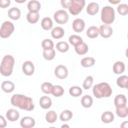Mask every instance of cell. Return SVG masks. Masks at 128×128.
<instances>
[{
    "instance_id": "33",
    "label": "cell",
    "mask_w": 128,
    "mask_h": 128,
    "mask_svg": "<svg viewBox=\"0 0 128 128\" xmlns=\"http://www.w3.org/2000/svg\"><path fill=\"white\" fill-rule=\"evenodd\" d=\"M64 92V90L62 86L56 85L54 86L51 94L56 97H59L62 96Z\"/></svg>"
},
{
    "instance_id": "44",
    "label": "cell",
    "mask_w": 128,
    "mask_h": 128,
    "mask_svg": "<svg viewBox=\"0 0 128 128\" xmlns=\"http://www.w3.org/2000/svg\"><path fill=\"white\" fill-rule=\"evenodd\" d=\"M0 127L4 128L6 126V122L4 118L2 117V116H0Z\"/></svg>"
},
{
    "instance_id": "41",
    "label": "cell",
    "mask_w": 128,
    "mask_h": 128,
    "mask_svg": "<svg viewBox=\"0 0 128 128\" xmlns=\"http://www.w3.org/2000/svg\"><path fill=\"white\" fill-rule=\"evenodd\" d=\"M93 83V78L92 76H88L84 80L83 82V88L85 90L89 89Z\"/></svg>"
},
{
    "instance_id": "4",
    "label": "cell",
    "mask_w": 128,
    "mask_h": 128,
    "mask_svg": "<svg viewBox=\"0 0 128 128\" xmlns=\"http://www.w3.org/2000/svg\"><path fill=\"white\" fill-rule=\"evenodd\" d=\"M115 18L114 10L110 6H106L102 8L101 12V20L106 24H110L113 22Z\"/></svg>"
},
{
    "instance_id": "11",
    "label": "cell",
    "mask_w": 128,
    "mask_h": 128,
    "mask_svg": "<svg viewBox=\"0 0 128 128\" xmlns=\"http://www.w3.org/2000/svg\"><path fill=\"white\" fill-rule=\"evenodd\" d=\"M85 26L84 21L81 18H76L72 22V28L76 32H82Z\"/></svg>"
},
{
    "instance_id": "18",
    "label": "cell",
    "mask_w": 128,
    "mask_h": 128,
    "mask_svg": "<svg viewBox=\"0 0 128 128\" xmlns=\"http://www.w3.org/2000/svg\"><path fill=\"white\" fill-rule=\"evenodd\" d=\"M40 106L44 109L50 108L52 105V100L48 96H44L40 98L39 101Z\"/></svg>"
},
{
    "instance_id": "20",
    "label": "cell",
    "mask_w": 128,
    "mask_h": 128,
    "mask_svg": "<svg viewBox=\"0 0 128 128\" xmlns=\"http://www.w3.org/2000/svg\"><path fill=\"white\" fill-rule=\"evenodd\" d=\"M98 4L94 2L90 3L86 8V12L90 15H94L98 11Z\"/></svg>"
},
{
    "instance_id": "43",
    "label": "cell",
    "mask_w": 128,
    "mask_h": 128,
    "mask_svg": "<svg viewBox=\"0 0 128 128\" xmlns=\"http://www.w3.org/2000/svg\"><path fill=\"white\" fill-rule=\"evenodd\" d=\"M70 2L71 0H62L60 1L62 6L65 8H69Z\"/></svg>"
},
{
    "instance_id": "31",
    "label": "cell",
    "mask_w": 128,
    "mask_h": 128,
    "mask_svg": "<svg viewBox=\"0 0 128 128\" xmlns=\"http://www.w3.org/2000/svg\"><path fill=\"white\" fill-rule=\"evenodd\" d=\"M46 119L47 122L50 124L54 123L57 119V114L54 110H49L46 115Z\"/></svg>"
},
{
    "instance_id": "26",
    "label": "cell",
    "mask_w": 128,
    "mask_h": 128,
    "mask_svg": "<svg viewBox=\"0 0 128 128\" xmlns=\"http://www.w3.org/2000/svg\"><path fill=\"white\" fill-rule=\"evenodd\" d=\"M41 25L43 29L45 30H49L52 26V22L51 18L49 17H45L42 18Z\"/></svg>"
},
{
    "instance_id": "9",
    "label": "cell",
    "mask_w": 128,
    "mask_h": 128,
    "mask_svg": "<svg viewBox=\"0 0 128 128\" xmlns=\"http://www.w3.org/2000/svg\"><path fill=\"white\" fill-rule=\"evenodd\" d=\"M99 33L104 38L110 37L112 34V29L111 26L108 25H102L99 28Z\"/></svg>"
},
{
    "instance_id": "8",
    "label": "cell",
    "mask_w": 128,
    "mask_h": 128,
    "mask_svg": "<svg viewBox=\"0 0 128 128\" xmlns=\"http://www.w3.org/2000/svg\"><path fill=\"white\" fill-rule=\"evenodd\" d=\"M56 76L60 79H64L68 76V70L62 64L58 66L54 70Z\"/></svg>"
},
{
    "instance_id": "2",
    "label": "cell",
    "mask_w": 128,
    "mask_h": 128,
    "mask_svg": "<svg viewBox=\"0 0 128 128\" xmlns=\"http://www.w3.org/2000/svg\"><path fill=\"white\" fill-rule=\"evenodd\" d=\"M92 92L96 98H102L109 97L112 94V90L108 83L103 82L94 85Z\"/></svg>"
},
{
    "instance_id": "6",
    "label": "cell",
    "mask_w": 128,
    "mask_h": 128,
    "mask_svg": "<svg viewBox=\"0 0 128 128\" xmlns=\"http://www.w3.org/2000/svg\"><path fill=\"white\" fill-rule=\"evenodd\" d=\"M84 0H72L68 8L69 11L72 15L78 14L82 10L85 5Z\"/></svg>"
},
{
    "instance_id": "30",
    "label": "cell",
    "mask_w": 128,
    "mask_h": 128,
    "mask_svg": "<svg viewBox=\"0 0 128 128\" xmlns=\"http://www.w3.org/2000/svg\"><path fill=\"white\" fill-rule=\"evenodd\" d=\"M128 76L126 75L118 77L116 80V84L118 86L122 88H128Z\"/></svg>"
},
{
    "instance_id": "35",
    "label": "cell",
    "mask_w": 128,
    "mask_h": 128,
    "mask_svg": "<svg viewBox=\"0 0 128 128\" xmlns=\"http://www.w3.org/2000/svg\"><path fill=\"white\" fill-rule=\"evenodd\" d=\"M82 90L79 86H74L71 87L69 90V92L71 96L74 97H78L82 94Z\"/></svg>"
},
{
    "instance_id": "32",
    "label": "cell",
    "mask_w": 128,
    "mask_h": 128,
    "mask_svg": "<svg viewBox=\"0 0 128 128\" xmlns=\"http://www.w3.org/2000/svg\"><path fill=\"white\" fill-rule=\"evenodd\" d=\"M72 117V112L68 110H64L60 114V120L62 122L68 121L70 120Z\"/></svg>"
},
{
    "instance_id": "40",
    "label": "cell",
    "mask_w": 128,
    "mask_h": 128,
    "mask_svg": "<svg viewBox=\"0 0 128 128\" xmlns=\"http://www.w3.org/2000/svg\"><path fill=\"white\" fill-rule=\"evenodd\" d=\"M118 12L119 14L124 16L128 13V6L126 4H120L117 8Z\"/></svg>"
},
{
    "instance_id": "1",
    "label": "cell",
    "mask_w": 128,
    "mask_h": 128,
    "mask_svg": "<svg viewBox=\"0 0 128 128\" xmlns=\"http://www.w3.org/2000/svg\"><path fill=\"white\" fill-rule=\"evenodd\" d=\"M10 102L13 106L27 111H31L34 108L32 99L23 94H14L11 98Z\"/></svg>"
},
{
    "instance_id": "47",
    "label": "cell",
    "mask_w": 128,
    "mask_h": 128,
    "mask_svg": "<svg viewBox=\"0 0 128 128\" xmlns=\"http://www.w3.org/2000/svg\"><path fill=\"white\" fill-rule=\"evenodd\" d=\"M65 126H66V127H68H68H69V126H62V127H65Z\"/></svg>"
},
{
    "instance_id": "46",
    "label": "cell",
    "mask_w": 128,
    "mask_h": 128,
    "mask_svg": "<svg viewBox=\"0 0 128 128\" xmlns=\"http://www.w3.org/2000/svg\"><path fill=\"white\" fill-rule=\"evenodd\" d=\"M26 0H22V1H19V0H15V2H26Z\"/></svg>"
},
{
    "instance_id": "39",
    "label": "cell",
    "mask_w": 128,
    "mask_h": 128,
    "mask_svg": "<svg viewBox=\"0 0 128 128\" xmlns=\"http://www.w3.org/2000/svg\"><path fill=\"white\" fill-rule=\"evenodd\" d=\"M116 113L119 117L125 118L128 116V109L127 106L116 108Z\"/></svg>"
},
{
    "instance_id": "24",
    "label": "cell",
    "mask_w": 128,
    "mask_h": 128,
    "mask_svg": "<svg viewBox=\"0 0 128 128\" xmlns=\"http://www.w3.org/2000/svg\"><path fill=\"white\" fill-rule=\"evenodd\" d=\"M93 102L92 98L90 95H84L82 98L81 104L82 106L86 108H88L91 106Z\"/></svg>"
},
{
    "instance_id": "12",
    "label": "cell",
    "mask_w": 128,
    "mask_h": 128,
    "mask_svg": "<svg viewBox=\"0 0 128 128\" xmlns=\"http://www.w3.org/2000/svg\"><path fill=\"white\" fill-rule=\"evenodd\" d=\"M20 126L24 128H31L35 124L34 120L30 116L24 117L20 122Z\"/></svg>"
},
{
    "instance_id": "42",
    "label": "cell",
    "mask_w": 128,
    "mask_h": 128,
    "mask_svg": "<svg viewBox=\"0 0 128 128\" xmlns=\"http://www.w3.org/2000/svg\"><path fill=\"white\" fill-rule=\"evenodd\" d=\"M10 0H1L0 6L2 8H6L10 6Z\"/></svg>"
},
{
    "instance_id": "16",
    "label": "cell",
    "mask_w": 128,
    "mask_h": 128,
    "mask_svg": "<svg viewBox=\"0 0 128 128\" xmlns=\"http://www.w3.org/2000/svg\"><path fill=\"white\" fill-rule=\"evenodd\" d=\"M20 9L16 7H13L10 8L8 11V16L13 20H18L20 16Z\"/></svg>"
},
{
    "instance_id": "36",
    "label": "cell",
    "mask_w": 128,
    "mask_h": 128,
    "mask_svg": "<svg viewBox=\"0 0 128 128\" xmlns=\"http://www.w3.org/2000/svg\"><path fill=\"white\" fill-rule=\"evenodd\" d=\"M56 48L60 52H65L69 49V46L65 42H60L56 44Z\"/></svg>"
},
{
    "instance_id": "19",
    "label": "cell",
    "mask_w": 128,
    "mask_h": 128,
    "mask_svg": "<svg viewBox=\"0 0 128 128\" xmlns=\"http://www.w3.org/2000/svg\"><path fill=\"white\" fill-rule=\"evenodd\" d=\"M64 34V29L59 26L54 27L51 32L52 36L56 39H58L62 38Z\"/></svg>"
},
{
    "instance_id": "17",
    "label": "cell",
    "mask_w": 128,
    "mask_h": 128,
    "mask_svg": "<svg viewBox=\"0 0 128 128\" xmlns=\"http://www.w3.org/2000/svg\"><path fill=\"white\" fill-rule=\"evenodd\" d=\"M2 90L6 93H10L14 89V85L10 81L6 80L2 82L1 86Z\"/></svg>"
},
{
    "instance_id": "45",
    "label": "cell",
    "mask_w": 128,
    "mask_h": 128,
    "mask_svg": "<svg viewBox=\"0 0 128 128\" xmlns=\"http://www.w3.org/2000/svg\"><path fill=\"white\" fill-rule=\"evenodd\" d=\"M109 2H110V3L112 4H117L118 2H120V0H109Z\"/></svg>"
},
{
    "instance_id": "38",
    "label": "cell",
    "mask_w": 128,
    "mask_h": 128,
    "mask_svg": "<svg viewBox=\"0 0 128 128\" xmlns=\"http://www.w3.org/2000/svg\"><path fill=\"white\" fill-rule=\"evenodd\" d=\"M53 85L48 82H45L43 83L41 86V89L46 94H51Z\"/></svg>"
},
{
    "instance_id": "25",
    "label": "cell",
    "mask_w": 128,
    "mask_h": 128,
    "mask_svg": "<svg viewBox=\"0 0 128 128\" xmlns=\"http://www.w3.org/2000/svg\"><path fill=\"white\" fill-rule=\"evenodd\" d=\"M74 50L78 54L82 55L86 54L88 52V46L86 43L83 42L78 46H74Z\"/></svg>"
},
{
    "instance_id": "3",
    "label": "cell",
    "mask_w": 128,
    "mask_h": 128,
    "mask_svg": "<svg viewBox=\"0 0 128 128\" xmlns=\"http://www.w3.org/2000/svg\"><path fill=\"white\" fill-rule=\"evenodd\" d=\"M14 59L10 55H6L3 58L0 66V72L2 75L8 76H10L13 70Z\"/></svg>"
},
{
    "instance_id": "37",
    "label": "cell",
    "mask_w": 128,
    "mask_h": 128,
    "mask_svg": "<svg viewBox=\"0 0 128 128\" xmlns=\"http://www.w3.org/2000/svg\"><path fill=\"white\" fill-rule=\"evenodd\" d=\"M54 42L50 39H45L42 42V46L44 50H50L54 48Z\"/></svg>"
},
{
    "instance_id": "23",
    "label": "cell",
    "mask_w": 128,
    "mask_h": 128,
    "mask_svg": "<svg viewBox=\"0 0 128 128\" xmlns=\"http://www.w3.org/2000/svg\"><path fill=\"white\" fill-rule=\"evenodd\" d=\"M99 34V30L96 26H91L86 30L87 36L91 38L97 37Z\"/></svg>"
},
{
    "instance_id": "10",
    "label": "cell",
    "mask_w": 128,
    "mask_h": 128,
    "mask_svg": "<svg viewBox=\"0 0 128 128\" xmlns=\"http://www.w3.org/2000/svg\"><path fill=\"white\" fill-rule=\"evenodd\" d=\"M22 69L24 73L27 76H31L33 74L34 66L32 62L29 60L26 61L22 64Z\"/></svg>"
},
{
    "instance_id": "28",
    "label": "cell",
    "mask_w": 128,
    "mask_h": 128,
    "mask_svg": "<svg viewBox=\"0 0 128 128\" xmlns=\"http://www.w3.org/2000/svg\"><path fill=\"white\" fill-rule=\"evenodd\" d=\"M26 18L30 24L36 23L39 19V14L38 12H29L26 14Z\"/></svg>"
},
{
    "instance_id": "21",
    "label": "cell",
    "mask_w": 128,
    "mask_h": 128,
    "mask_svg": "<svg viewBox=\"0 0 128 128\" xmlns=\"http://www.w3.org/2000/svg\"><path fill=\"white\" fill-rule=\"evenodd\" d=\"M101 120L102 122L108 124L112 122L114 120V115L112 112L110 111H106L104 112L101 116Z\"/></svg>"
},
{
    "instance_id": "5",
    "label": "cell",
    "mask_w": 128,
    "mask_h": 128,
    "mask_svg": "<svg viewBox=\"0 0 128 128\" xmlns=\"http://www.w3.org/2000/svg\"><path fill=\"white\" fill-rule=\"evenodd\" d=\"M14 24L10 21L4 22L1 26L0 30V37L2 38H7L14 32Z\"/></svg>"
},
{
    "instance_id": "27",
    "label": "cell",
    "mask_w": 128,
    "mask_h": 128,
    "mask_svg": "<svg viewBox=\"0 0 128 128\" xmlns=\"http://www.w3.org/2000/svg\"><path fill=\"white\" fill-rule=\"evenodd\" d=\"M95 60L92 57H86L83 58L80 62L81 65L84 68L90 67L94 65Z\"/></svg>"
},
{
    "instance_id": "13",
    "label": "cell",
    "mask_w": 128,
    "mask_h": 128,
    "mask_svg": "<svg viewBox=\"0 0 128 128\" xmlns=\"http://www.w3.org/2000/svg\"><path fill=\"white\" fill-rule=\"evenodd\" d=\"M114 105L116 108L124 107L126 104V98L124 95L120 94L117 95L114 100Z\"/></svg>"
},
{
    "instance_id": "22",
    "label": "cell",
    "mask_w": 128,
    "mask_h": 128,
    "mask_svg": "<svg viewBox=\"0 0 128 128\" xmlns=\"http://www.w3.org/2000/svg\"><path fill=\"white\" fill-rule=\"evenodd\" d=\"M125 70V66L122 62H116L113 66V71L116 74H122Z\"/></svg>"
},
{
    "instance_id": "7",
    "label": "cell",
    "mask_w": 128,
    "mask_h": 128,
    "mask_svg": "<svg viewBox=\"0 0 128 128\" xmlns=\"http://www.w3.org/2000/svg\"><path fill=\"white\" fill-rule=\"evenodd\" d=\"M54 19L56 22L59 24H64L68 20V16L66 10H60L54 14Z\"/></svg>"
},
{
    "instance_id": "15",
    "label": "cell",
    "mask_w": 128,
    "mask_h": 128,
    "mask_svg": "<svg viewBox=\"0 0 128 128\" xmlns=\"http://www.w3.org/2000/svg\"><path fill=\"white\" fill-rule=\"evenodd\" d=\"M28 8L30 12H38L40 8V4L37 0H30L27 5Z\"/></svg>"
},
{
    "instance_id": "14",
    "label": "cell",
    "mask_w": 128,
    "mask_h": 128,
    "mask_svg": "<svg viewBox=\"0 0 128 128\" xmlns=\"http://www.w3.org/2000/svg\"><path fill=\"white\" fill-rule=\"evenodd\" d=\"M20 114L18 110L14 109H10L6 113V117L10 122H14L18 120Z\"/></svg>"
},
{
    "instance_id": "29",
    "label": "cell",
    "mask_w": 128,
    "mask_h": 128,
    "mask_svg": "<svg viewBox=\"0 0 128 128\" xmlns=\"http://www.w3.org/2000/svg\"><path fill=\"white\" fill-rule=\"evenodd\" d=\"M69 42H70L74 46H78L83 42L82 39L81 37L77 35H72L69 38Z\"/></svg>"
},
{
    "instance_id": "34",
    "label": "cell",
    "mask_w": 128,
    "mask_h": 128,
    "mask_svg": "<svg viewBox=\"0 0 128 128\" xmlns=\"http://www.w3.org/2000/svg\"><path fill=\"white\" fill-rule=\"evenodd\" d=\"M56 55L55 50L54 48L50 50H44L43 56L48 60H50L53 59Z\"/></svg>"
}]
</instances>
